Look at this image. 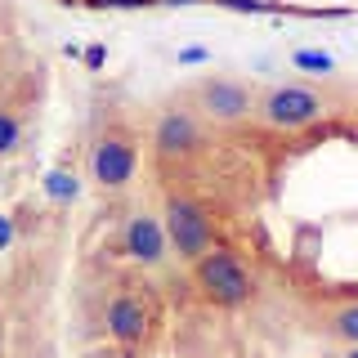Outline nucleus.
<instances>
[{"label": "nucleus", "mask_w": 358, "mask_h": 358, "mask_svg": "<svg viewBox=\"0 0 358 358\" xmlns=\"http://www.w3.org/2000/svg\"><path fill=\"white\" fill-rule=\"evenodd\" d=\"M162 229H166V242L171 251H179V260H201V255L215 246V229H210V215L206 206L193 197H166V210H162Z\"/></svg>", "instance_id": "2"}, {"label": "nucleus", "mask_w": 358, "mask_h": 358, "mask_svg": "<svg viewBox=\"0 0 358 358\" xmlns=\"http://www.w3.org/2000/svg\"><path fill=\"white\" fill-rule=\"evenodd\" d=\"M152 327V305L134 291H121L117 300L108 305V336L117 345H139Z\"/></svg>", "instance_id": "7"}, {"label": "nucleus", "mask_w": 358, "mask_h": 358, "mask_svg": "<svg viewBox=\"0 0 358 358\" xmlns=\"http://www.w3.org/2000/svg\"><path fill=\"white\" fill-rule=\"evenodd\" d=\"M291 63L309 67V72H331V54H322V50H296V54H291Z\"/></svg>", "instance_id": "11"}, {"label": "nucleus", "mask_w": 358, "mask_h": 358, "mask_svg": "<svg viewBox=\"0 0 358 358\" xmlns=\"http://www.w3.org/2000/svg\"><path fill=\"white\" fill-rule=\"evenodd\" d=\"M345 358H358V345H354V350H350V354H345Z\"/></svg>", "instance_id": "13"}, {"label": "nucleus", "mask_w": 358, "mask_h": 358, "mask_svg": "<svg viewBox=\"0 0 358 358\" xmlns=\"http://www.w3.org/2000/svg\"><path fill=\"white\" fill-rule=\"evenodd\" d=\"M18 139H22V121H18V112L0 108V157L14 152V148H18Z\"/></svg>", "instance_id": "10"}, {"label": "nucleus", "mask_w": 358, "mask_h": 358, "mask_svg": "<svg viewBox=\"0 0 358 358\" xmlns=\"http://www.w3.org/2000/svg\"><path fill=\"white\" fill-rule=\"evenodd\" d=\"M331 331L341 336V341L358 345V300H354V305H341V309H336V318H331Z\"/></svg>", "instance_id": "9"}, {"label": "nucleus", "mask_w": 358, "mask_h": 358, "mask_svg": "<svg viewBox=\"0 0 358 358\" xmlns=\"http://www.w3.org/2000/svg\"><path fill=\"white\" fill-rule=\"evenodd\" d=\"M197 108H201V117L220 121V126H233V121L251 117L255 94H251V85L233 81V76H206L197 85Z\"/></svg>", "instance_id": "4"}, {"label": "nucleus", "mask_w": 358, "mask_h": 358, "mask_svg": "<svg viewBox=\"0 0 358 358\" xmlns=\"http://www.w3.org/2000/svg\"><path fill=\"white\" fill-rule=\"evenodd\" d=\"M134 166H139V152L126 134H103L94 143V157H90V175H94L99 188H126L134 179Z\"/></svg>", "instance_id": "5"}, {"label": "nucleus", "mask_w": 358, "mask_h": 358, "mask_svg": "<svg viewBox=\"0 0 358 358\" xmlns=\"http://www.w3.org/2000/svg\"><path fill=\"white\" fill-rule=\"evenodd\" d=\"M9 233H14V229H9V220H0V246L9 242Z\"/></svg>", "instance_id": "12"}, {"label": "nucleus", "mask_w": 358, "mask_h": 358, "mask_svg": "<svg viewBox=\"0 0 358 358\" xmlns=\"http://www.w3.org/2000/svg\"><path fill=\"white\" fill-rule=\"evenodd\" d=\"M193 278H197L201 296H206L210 305H224V309L246 305V300L255 296V278H251V268H246V264H242V255H238V251H229V246H210V251L193 264Z\"/></svg>", "instance_id": "1"}, {"label": "nucleus", "mask_w": 358, "mask_h": 358, "mask_svg": "<svg viewBox=\"0 0 358 358\" xmlns=\"http://www.w3.org/2000/svg\"><path fill=\"white\" fill-rule=\"evenodd\" d=\"M197 143H201V126H197V117L193 112H162L157 117V126H152V148L157 157H188V152H197Z\"/></svg>", "instance_id": "8"}, {"label": "nucleus", "mask_w": 358, "mask_h": 358, "mask_svg": "<svg viewBox=\"0 0 358 358\" xmlns=\"http://www.w3.org/2000/svg\"><path fill=\"white\" fill-rule=\"evenodd\" d=\"M327 112L322 94L313 85H300V81H287V85H273L268 94L260 99V117L278 130H305Z\"/></svg>", "instance_id": "3"}, {"label": "nucleus", "mask_w": 358, "mask_h": 358, "mask_svg": "<svg viewBox=\"0 0 358 358\" xmlns=\"http://www.w3.org/2000/svg\"><path fill=\"white\" fill-rule=\"evenodd\" d=\"M121 251H126L134 264H143V268H157V264H162L166 255H171V242H166L162 215H148V210L130 215L126 229H121Z\"/></svg>", "instance_id": "6"}]
</instances>
